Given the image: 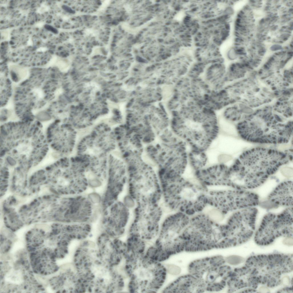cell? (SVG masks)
<instances>
[{
    "instance_id": "cell-25",
    "label": "cell",
    "mask_w": 293,
    "mask_h": 293,
    "mask_svg": "<svg viewBox=\"0 0 293 293\" xmlns=\"http://www.w3.org/2000/svg\"><path fill=\"white\" fill-rule=\"evenodd\" d=\"M287 292V293H292L293 292V288L292 286L291 287H286L285 288H283L282 289L280 290L277 292Z\"/></svg>"
},
{
    "instance_id": "cell-24",
    "label": "cell",
    "mask_w": 293,
    "mask_h": 293,
    "mask_svg": "<svg viewBox=\"0 0 293 293\" xmlns=\"http://www.w3.org/2000/svg\"><path fill=\"white\" fill-rule=\"evenodd\" d=\"M110 1L105 0L102 3V5L99 8L100 10L102 11L105 9L110 4Z\"/></svg>"
},
{
    "instance_id": "cell-18",
    "label": "cell",
    "mask_w": 293,
    "mask_h": 293,
    "mask_svg": "<svg viewBox=\"0 0 293 293\" xmlns=\"http://www.w3.org/2000/svg\"><path fill=\"white\" fill-rule=\"evenodd\" d=\"M205 152L191 149L188 153V163L193 169L199 170L207 166L209 159Z\"/></svg>"
},
{
    "instance_id": "cell-2",
    "label": "cell",
    "mask_w": 293,
    "mask_h": 293,
    "mask_svg": "<svg viewBox=\"0 0 293 293\" xmlns=\"http://www.w3.org/2000/svg\"><path fill=\"white\" fill-rule=\"evenodd\" d=\"M293 254H274L251 256L240 268L247 288L253 291L260 285L273 288L281 284V275L293 270Z\"/></svg>"
},
{
    "instance_id": "cell-8",
    "label": "cell",
    "mask_w": 293,
    "mask_h": 293,
    "mask_svg": "<svg viewBox=\"0 0 293 293\" xmlns=\"http://www.w3.org/2000/svg\"><path fill=\"white\" fill-rule=\"evenodd\" d=\"M13 261L1 262V291L3 292L41 291L42 286L34 277L28 260L20 257Z\"/></svg>"
},
{
    "instance_id": "cell-3",
    "label": "cell",
    "mask_w": 293,
    "mask_h": 293,
    "mask_svg": "<svg viewBox=\"0 0 293 293\" xmlns=\"http://www.w3.org/2000/svg\"><path fill=\"white\" fill-rule=\"evenodd\" d=\"M292 160L289 150L256 148L243 153L234 163L247 181L261 186L282 165Z\"/></svg>"
},
{
    "instance_id": "cell-5",
    "label": "cell",
    "mask_w": 293,
    "mask_h": 293,
    "mask_svg": "<svg viewBox=\"0 0 293 293\" xmlns=\"http://www.w3.org/2000/svg\"><path fill=\"white\" fill-rule=\"evenodd\" d=\"M124 268L129 279L127 287L130 292H156L166 280L167 270L165 267L145 253L126 256Z\"/></svg>"
},
{
    "instance_id": "cell-17",
    "label": "cell",
    "mask_w": 293,
    "mask_h": 293,
    "mask_svg": "<svg viewBox=\"0 0 293 293\" xmlns=\"http://www.w3.org/2000/svg\"><path fill=\"white\" fill-rule=\"evenodd\" d=\"M203 79L212 91L218 90L223 88L226 81V70L223 65L214 63L204 70Z\"/></svg>"
},
{
    "instance_id": "cell-22",
    "label": "cell",
    "mask_w": 293,
    "mask_h": 293,
    "mask_svg": "<svg viewBox=\"0 0 293 293\" xmlns=\"http://www.w3.org/2000/svg\"><path fill=\"white\" fill-rule=\"evenodd\" d=\"M292 283V279L291 280L288 276H285L281 279V283L284 285L288 286L290 284Z\"/></svg>"
},
{
    "instance_id": "cell-29",
    "label": "cell",
    "mask_w": 293,
    "mask_h": 293,
    "mask_svg": "<svg viewBox=\"0 0 293 293\" xmlns=\"http://www.w3.org/2000/svg\"><path fill=\"white\" fill-rule=\"evenodd\" d=\"M240 13H241V14H244V12H243V11H240Z\"/></svg>"
},
{
    "instance_id": "cell-12",
    "label": "cell",
    "mask_w": 293,
    "mask_h": 293,
    "mask_svg": "<svg viewBox=\"0 0 293 293\" xmlns=\"http://www.w3.org/2000/svg\"><path fill=\"white\" fill-rule=\"evenodd\" d=\"M258 209L252 207L239 210L232 216L224 233L226 248L242 245L249 241L256 229Z\"/></svg>"
},
{
    "instance_id": "cell-11",
    "label": "cell",
    "mask_w": 293,
    "mask_h": 293,
    "mask_svg": "<svg viewBox=\"0 0 293 293\" xmlns=\"http://www.w3.org/2000/svg\"><path fill=\"white\" fill-rule=\"evenodd\" d=\"M116 142L114 132L109 127L99 126L81 140L78 157L89 161L105 160L107 153L114 149Z\"/></svg>"
},
{
    "instance_id": "cell-10",
    "label": "cell",
    "mask_w": 293,
    "mask_h": 293,
    "mask_svg": "<svg viewBox=\"0 0 293 293\" xmlns=\"http://www.w3.org/2000/svg\"><path fill=\"white\" fill-rule=\"evenodd\" d=\"M162 213L158 204H137L128 236L140 239L146 243L155 241L159 231Z\"/></svg>"
},
{
    "instance_id": "cell-23",
    "label": "cell",
    "mask_w": 293,
    "mask_h": 293,
    "mask_svg": "<svg viewBox=\"0 0 293 293\" xmlns=\"http://www.w3.org/2000/svg\"><path fill=\"white\" fill-rule=\"evenodd\" d=\"M284 244L289 246L293 245V238L290 237H286L284 240Z\"/></svg>"
},
{
    "instance_id": "cell-7",
    "label": "cell",
    "mask_w": 293,
    "mask_h": 293,
    "mask_svg": "<svg viewBox=\"0 0 293 293\" xmlns=\"http://www.w3.org/2000/svg\"><path fill=\"white\" fill-rule=\"evenodd\" d=\"M127 165L129 196L137 204H158L162 192L154 170L140 159L132 161Z\"/></svg>"
},
{
    "instance_id": "cell-6",
    "label": "cell",
    "mask_w": 293,
    "mask_h": 293,
    "mask_svg": "<svg viewBox=\"0 0 293 293\" xmlns=\"http://www.w3.org/2000/svg\"><path fill=\"white\" fill-rule=\"evenodd\" d=\"M240 136L249 142L260 144L287 143L292 136L293 122L284 121L278 116L247 118L238 122Z\"/></svg>"
},
{
    "instance_id": "cell-15",
    "label": "cell",
    "mask_w": 293,
    "mask_h": 293,
    "mask_svg": "<svg viewBox=\"0 0 293 293\" xmlns=\"http://www.w3.org/2000/svg\"><path fill=\"white\" fill-rule=\"evenodd\" d=\"M52 289L57 292H84L86 289L83 281L74 267L68 269L50 281Z\"/></svg>"
},
{
    "instance_id": "cell-4",
    "label": "cell",
    "mask_w": 293,
    "mask_h": 293,
    "mask_svg": "<svg viewBox=\"0 0 293 293\" xmlns=\"http://www.w3.org/2000/svg\"><path fill=\"white\" fill-rule=\"evenodd\" d=\"M29 256L47 264H57V261L68 254L72 241L62 224L32 229L25 237Z\"/></svg>"
},
{
    "instance_id": "cell-9",
    "label": "cell",
    "mask_w": 293,
    "mask_h": 293,
    "mask_svg": "<svg viewBox=\"0 0 293 293\" xmlns=\"http://www.w3.org/2000/svg\"><path fill=\"white\" fill-rule=\"evenodd\" d=\"M293 207H288L278 213L265 215L255 233L254 240L258 245L265 246L280 237L293 238Z\"/></svg>"
},
{
    "instance_id": "cell-14",
    "label": "cell",
    "mask_w": 293,
    "mask_h": 293,
    "mask_svg": "<svg viewBox=\"0 0 293 293\" xmlns=\"http://www.w3.org/2000/svg\"><path fill=\"white\" fill-rule=\"evenodd\" d=\"M96 244L100 257L110 266L116 268L124 260L126 250L125 242L104 233L98 237Z\"/></svg>"
},
{
    "instance_id": "cell-20",
    "label": "cell",
    "mask_w": 293,
    "mask_h": 293,
    "mask_svg": "<svg viewBox=\"0 0 293 293\" xmlns=\"http://www.w3.org/2000/svg\"><path fill=\"white\" fill-rule=\"evenodd\" d=\"M245 259L243 257L236 256H232L227 257L225 261L228 263L233 265H236L243 262Z\"/></svg>"
},
{
    "instance_id": "cell-28",
    "label": "cell",
    "mask_w": 293,
    "mask_h": 293,
    "mask_svg": "<svg viewBox=\"0 0 293 293\" xmlns=\"http://www.w3.org/2000/svg\"><path fill=\"white\" fill-rule=\"evenodd\" d=\"M236 50L239 53L243 51V50L240 49H237Z\"/></svg>"
},
{
    "instance_id": "cell-26",
    "label": "cell",
    "mask_w": 293,
    "mask_h": 293,
    "mask_svg": "<svg viewBox=\"0 0 293 293\" xmlns=\"http://www.w3.org/2000/svg\"><path fill=\"white\" fill-rule=\"evenodd\" d=\"M45 28L47 30H48L52 32L56 33L57 32V30L54 27L52 26L48 25H45L44 26Z\"/></svg>"
},
{
    "instance_id": "cell-13",
    "label": "cell",
    "mask_w": 293,
    "mask_h": 293,
    "mask_svg": "<svg viewBox=\"0 0 293 293\" xmlns=\"http://www.w3.org/2000/svg\"><path fill=\"white\" fill-rule=\"evenodd\" d=\"M124 203L114 202L104 214L102 224L105 233L110 236L119 238L124 234L130 218V212Z\"/></svg>"
},
{
    "instance_id": "cell-27",
    "label": "cell",
    "mask_w": 293,
    "mask_h": 293,
    "mask_svg": "<svg viewBox=\"0 0 293 293\" xmlns=\"http://www.w3.org/2000/svg\"><path fill=\"white\" fill-rule=\"evenodd\" d=\"M259 291L260 292H268L269 290L267 287L266 286H262L259 288Z\"/></svg>"
},
{
    "instance_id": "cell-1",
    "label": "cell",
    "mask_w": 293,
    "mask_h": 293,
    "mask_svg": "<svg viewBox=\"0 0 293 293\" xmlns=\"http://www.w3.org/2000/svg\"><path fill=\"white\" fill-rule=\"evenodd\" d=\"M171 123L173 132L192 149L207 151L219 135V120L213 110L198 102L181 107Z\"/></svg>"
},
{
    "instance_id": "cell-19",
    "label": "cell",
    "mask_w": 293,
    "mask_h": 293,
    "mask_svg": "<svg viewBox=\"0 0 293 293\" xmlns=\"http://www.w3.org/2000/svg\"><path fill=\"white\" fill-rule=\"evenodd\" d=\"M197 191L190 188H186L181 191L180 195L181 198L189 201L195 200L197 197Z\"/></svg>"
},
{
    "instance_id": "cell-16",
    "label": "cell",
    "mask_w": 293,
    "mask_h": 293,
    "mask_svg": "<svg viewBox=\"0 0 293 293\" xmlns=\"http://www.w3.org/2000/svg\"><path fill=\"white\" fill-rule=\"evenodd\" d=\"M293 182L290 180L282 182L269 194L267 200L271 207H292Z\"/></svg>"
},
{
    "instance_id": "cell-21",
    "label": "cell",
    "mask_w": 293,
    "mask_h": 293,
    "mask_svg": "<svg viewBox=\"0 0 293 293\" xmlns=\"http://www.w3.org/2000/svg\"><path fill=\"white\" fill-rule=\"evenodd\" d=\"M84 32L86 35L91 36H96L98 34L97 30L92 29H86Z\"/></svg>"
}]
</instances>
